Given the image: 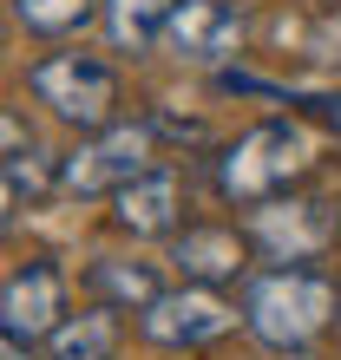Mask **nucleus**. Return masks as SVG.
<instances>
[{"label": "nucleus", "mask_w": 341, "mask_h": 360, "mask_svg": "<svg viewBox=\"0 0 341 360\" xmlns=\"http://www.w3.org/2000/svg\"><path fill=\"white\" fill-rule=\"evenodd\" d=\"M309 164H315L309 124H295V118H263V124H249L237 144H223V158H217V190H223L237 210H256V203L289 197L295 177H309Z\"/></svg>", "instance_id": "2"}, {"label": "nucleus", "mask_w": 341, "mask_h": 360, "mask_svg": "<svg viewBox=\"0 0 341 360\" xmlns=\"http://www.w3.org/2000/svg\"><path fill=\"white\" fill-rule=\"evenodd\" d=\"M341 314V288L309 262H275L249 269L243 282V328L269 354H309Z\"/></svg>", "instance_id": "1"}, {"label": "nucleus", "mask_w": 341, "mask_h": 360, "mask_svg": "<svg viewBox=\"0 0 341 360\" xmlns=\"http://www.w3.org/2000/svg\"><path fill=\"white\" fill-rule=\"evenodd\" d=\"M283 360H309V354H283Z\"/></svg>", "instance_id": "19"}, {"label": "nucleus", "mask_w": 341, "mask_h": 360, "mask_svg": "<svg viewBox=\"0 0 341 360\" xmlns=\"http://www.w3.org/2000/svg\"><path fill=\"white\" fill-rule=\"evenodd\" d=\"M27 86L59 124H73V131L118 124V72H112V59H99V53H46V59H33Z\"/></svg>", "instance_id": "3"}, {"label": "nucleus", "mask_w": 341, "mask_h": 360, "mask_svg": "<svg viewBox=\"0 0 341 360\" xmlns=\"http://www.w3.org/2000/svg\"><path fill=\"white\" fill-rule=\"evenodd\" d=\"M249 256H256V243L243 236V229H230V223H190V229L170 236V262H178V275L197 282V288L249 282Z\"/></svg>", "instance_id": "9"}, {"label": "nucleus", "mask_w": 341, "mask_h": 360, "mask_svg": "<svg viewBox=\"0 0 341 360\" xmlns=\"http://www.w3.org/2000/svg\"><path fill=\"white\" fill-rule=\"evenodd\" d=\"M335 210L315 203V197H275V203H256V223H249V243L269 249L275 262H309L335 243Z\"/></svg>", "instance_id": "7"}, {"label": "nucleus", "mask_w": 341, "mask_h": 360, "mask_svg": "<svg viewBox=\"0 0 341 360\" xmlns=\"http://www.w3.org/2000/svg\"><path fill=\"white\" fill-rule=\"evenodd\" d=\"M92 7L99 0H13V20L27 33H39V39H66V33H79L92 20Z\"/></svg>", "instance_id": "14"}, {"label": "nucleus", "mask_w": 341, "mask_h": 360, "mask_svg": "<svg viewBox=\"0 0 341 360\" xmlns=\"http://www.w3.org/2000/svg\"><path fill=\"white\" fill-rule=\"evenodd\" d=\"M27 151H33V131H27V118L0 105V164H13V158H27Z\"/></svg>", "instance_id": "16"}, {"label": "nucleus", "mask_w": 341, "mask_h": 360, "mask_svg": "<svg viewBox=\"0 0 341 360\" xmlns=\"http://www.w3.org/2000/svg\"><path fill=\"white\" fill-rule=\"evenodd\" d=\"M302 53H309V66H322V72H341V7H328V13L309 27Z\"/></svg>", "instance_id": "15"}, {"label": "nucleus", "mask_w": 341, "mask_h": 360, "mask_svg": "<svg viewBox=\"0 0 341 360\" xmlns=\"http://www.w3.org/2000/svg\"><path fill=\"white\" fill-rule=\"evenodd\" d=\"M13 223H20V177L13 164H0V243L13 236Z\"/></svg>", "instance_id": "17"}, {"label": "nucleus", "mask_w": 341, "mask_h": 360, "mask_svg": "<svg viewBox=\"0 0 341 360\" xmlns=\"http://www.w3.org/2000/svg\"><path fill=\"white\" fill-rule=\"evenodd\" d=\"M0 360H33V347H27V341H13V334L0 328Z\"/></svg>", "instance_id": "18"}, {"label": "nucleus", "mask_w": 341, "mask_h": 360, "mask_svg": "<svg viewBox=\"0 0 341 360\" xmlns=\"http://www.w3.org/2000/svg\"><path fill=\"white\" fill-rule=\"evenodd\" d=\"M66 275H59L53 262H27L20 275H7V288H0V328L13 334V341H53L59 321H66Z\"/></svg>", "instance_id": "8"}, {"label": "nucleus", "mask_w": 341, "mask_h": 360, "mask_svg": "<svg viewBox=\"0 0 341 360\" xmlns=\"http://www.w3.org/2000/svg\"><path fill=\"white\" fill-rule=\"evenodd\" d=\"M144 171H151V124H105V131H85L79 151L59 158L53 190H66V197H118Z\"/></svg>", "instance_id": "4"}, {"label": "nucleus", "mask_w": 341, "mask_h": 360, "mask_svg": "<svg viewBox=\"0 0 341 360\" xmlns=\"http://www.w3.org/2000/svg\"><path fill=\"white\" fill-rule=\"evenodd\" d=\"M118 341H125L118 308L92 302V308H79V314H66V321H59V334L46 341V354H53V360H112Z\"/></svg>", "instance_id": "12"}, {"label": "nucleus", "mask_w": 341, "mask_h": 360, "mask_svg": "<svg viewBox=\"0 0 341 360\" xmlns=\"http://www.w3.org/2000/svg\"><path fill=\"white\" fill-rule=\"evenodd\" d=\"M170 7H178V0H99L105 33H112V46H118V53H151L158 39H164Z\"/></svg>", "instance_id": "13"}, {"label": "nucleus", "mask_w": 341, "mask_h": 360, "mask_svg": "<svg viewBox=\"0 0 341 360\" xmlns=\"http://www.w3.org/2000/svg\"><path fill=\"white\" fill-rule=\"evenodd\" d=\"M178 217H184V190L178 171H164V164H151L112 197V223L125 236H178Z\"/></svg>", "instance_id": "10"}, {"label": "nucleus", "mask_w": 341, "mask_h": 360, "mask_svg": "<svg viewBox=\"0 0 341 360\" xmlns=\"http://www.w3.org/2000/svg\"><path fill=\"white\" fill-rule=\"evenodd\" d=\"M243 33H249V20L237 0H178L158 46L190 59V66H223V59L243 53Z\"/></svg>", "instance_id": "6"}, {"label": "nucleus", "mask_w": 341, "mask_h": 360, "mask_svg": "<svg viewBox=\"0 0 341 360\" xmlns=\"http://www.w3.org/2000/svg\"><path fill=\"white\" fill-rule=\"evenodd\" d=\"M85 282H92V302H105V308H132V314H144L164 295V275L151 269V262H132V256H99L92 269H85Z\"/></svg>", "instance_id": "11"}, {"label": "nucleus", "mask_w": 341, "mask_h": 360, "mask_svg": "<svg viewBox=\"0 0 341 360\" xmlns=\"http://www.w3.org/2000/svg\"><path fill=\"white\" fill-rule=\"evenodd\" d=\"M237 321H243V308H230L217 288L184 282V288H164L158 302L138 314V334H144L151 347L184 354V347H210V341H223Z\"/></svg>", "instance_id": "5"}]
</instances>
